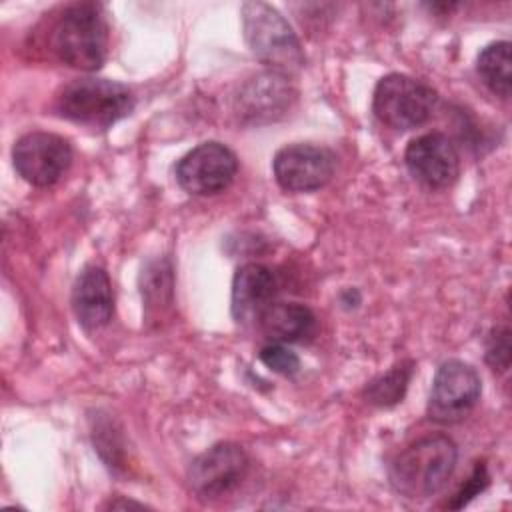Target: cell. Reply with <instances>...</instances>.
I'll list each match as a JSON object with an SVG mask.
<instances>
[{
    "instance_id": "6da1fadb",
    "label": "cell",
    "mask_w": 512,
    "mask_h": 512,
    "mask_svg": "<svg viewBox=\"0 0 512 512\" xmlns=\"http://www.w3.org/2000/svg\"><path fill=\"white\" fill-rule=\"evenodd\" d=\"M458 460L454 440L432 434L402 450L390 464V484L406 498H428L440 492L452 476Z\"/></svg>"
},
{
    "instance_id": "7a4b0ae2",
    "label": "cell",
    "mask_w": 512,
    "mask_h": 512,
    "mask_svg": "<svg viewBox=\"0 0 512 512\" xmlns=\"http://www.w3.org/2000/svg\"><path fill=\"white\" fill-rule=\"evenodd\" d=\"M54 54L78 70H98L108 50V24L100 6L80 2L68 6L54 24L50 38Z\"/></svg>"
},
{
    "instance_id": "3957f363",
    "label": "cell",
    "mask_w": 512,
    "mask_h": 512,
    "mask_svg": "<svg viewBox=\"0 0 512 512\" xmlns=\"http://www.w3.org/2000/svg\"><path fill=\"white\" fill-rule=\"evenodd\" d=\"M244 38L252 54L282 76L302 68L304 52L286 18L266 2L242 4Z\"/></svg>"
},
{
    "instance_id": "277c9868",
    "label": "cell",
    "mask_w": 512,
    "mask_h": 512,
    "mask_svg": "<svg viewBox=\"0 0 512 512\" xmlns=\"http://www.w3.org/2000/svg\"><path fill=\"white\" fill-rule=\"evenodd\" d=\"M132 90L108 78H78L62 88L56 100L58 112L90 128H108L134 110Z\"/></svg>"
},
{
    "instance_id": "5b68a950",
    "label": "cell",
    "mask_w": 512,
    "mask_h": 512,
    "mask_svg": "<svg viewBox=\"0 0 512 512\" xmlns=\"http://www.w3.org/2000/svg\"><path fill=\"white\" fill-rule=\"evenodd\" d=\"M436 98V92L426 82L394 72L378 80L372 110L382 124L394 130H410L432 116Z\"/></svg>"
},
{
    "instance_id": "8992f818",
    "label": "cell",
    "mask_w": 512,
    "mask_h": 512,
    "mask_svg": "<svg viewBox=\"0 0 512 512\" xmlns=\"http://www.w3.org/2000/svg\"><path fill=\"white\" fill-rule=\"evenodd\" d=\"M250 456L232 442H222L202 452L188 470V484L202 500H220L230 496L246 480Z\"/></svg>"
},
{
    "instance_id": "52a82bcc",
    "label": "cell",
    "mask_w": 512,
    "mask_h": 512,
    "mask_svg": "<svg viewBox=\"0 0 512 512\" xmlns=\"http://www.w3.org/2000/svg\"><path fill=\"white\" fill-rule=\"evenodd\" d=\"M482 382L478 372L462 360H446L436 370L428 416L440 424H454L466 418L480 400Z\"/></svg>"
},
{
    "instance_id": "ba28073f",
    "label": "cell",
    "mask_w": 512,
    "mask_h": 512,
    "mask_svg": "<svg viewBox=\"0 0 512 512\" xmlns=\"http://www.w3.org/2000/svg\"><path fill=\"white\" fill-rule=\"evenodd\" d=\"M16 172L32 186L56 184L72 162L70 142L52 132H28L12 148Z\"/></svg>"
},
{
    "instance_id": "9c48e42d",
    "label": "cell",
    "mask_w": 512,
    "mask_h": 512,
    "mask_svg": "<svg viewBox=\"0 0 512 512\" xmlns=\"http://www.w3.org/2000/svg\"><path fill=\"white\" fill-rule=\"evenodd\" d=\"M238 172L236 154L220 142H202L176 164L178 184L194 196H212L226 190Z\"/></svg>"
},
{
    "instance_id": "30bf717a",
    "label": "cell",
    "mask_w": 512,
    "mask_h": 512,
    "mask_svg": "<svg viewBox=\"0 0 512 512\" xmlns=\"http://www.w3.org/2000/svg\"><path fill=\"white\" fill-rule=\"evenodd\" d=\"M274 178L288 192H312L326 186L336 172V154L326 146L290 144L272 160Z\"/></svg>"
},
{
    "instance_id": "8fae6325",
    "label": "cell",
    "mask_w": 512,
    "mask_h": 512,
    "mask_svg": "<svg viewBox=\"0 0 512 512\" xmlns=\"http://www.w3.org/2000/svg\"><path fill=\"white\" fill-rule=\"evenodd\" d=\"M404 162L408 172L428 188H446L460 172L458 150L442 132L414 138L404 152Z\"/></svg>"
},
{
    "instance_id": "7c38bea8",
    "label": "cell",
    "mask_w": 512,
    "mask_h": 512,
    "mask_svg": "<svg viewBox=\"0 0 512 512\" xmlns=\"http://www.w3.org/2000/svg\"><path fill=\"white\" fill-rule=\"evenodd\" d=\"M278 280L268 266L248 262L240 266L232 280V316L236 322H260L274 304Z\"/></svg>"
},
{
    "instance_id": "4fadbf2b",
    "label": "cell",
    "mask_w": 512,
    "mask_h": 512,
    "mask_svg": "<svg viewBox=\"0 0 512 512\" xmlns=\"http://www.w3.org/2000/svg\"><path fill=\"white\" fill-rule=\"evenodd\" d=\"M72 310L84 330L106 326L114 314L112 282L104 268L86 266L72 288Z\"/></svg>"
},
{
    "instance_id": "5bb4252c",
    "label": "cell",
    "mask_w": 512,
    "mask_h": 512,
    "mask_svg": "<svg viewBox=\"0 0 512 512\" xmlns=\"http://www.w3.org/2000/svg\"><path fill=\"white\" fill-rule=\"evenodd\" d=\"M258 324L270 342L288 344L308 338L316 328V316L304 304L274 302L262 314Z\"/></svg>"
},
{
    "instance_id": "9a60e30c",
    "label": "cell",
    "mask_w": 512,
    "mask_h": 512,
    "mask_svg": "<svg viewBox=\"0 0 512 512\" xmlns=\"http://www.w3.org/2000/svg\"><path fill=\"white\" fill-rule=\"evenodd\" d=\"M290 96L292 88L288 78L278 72H268L254 78V82L246 86V90L240 94V102L246 104L244 114L254 118L268 114L274 118L276 114H282V110L290 104Z\"/></svg>"
},
{
    "instance_id": "2e32d148",
    "label": "cell",
    "mask_w": 512,
    "mask_h": 512,
    "mask_svg": "<svg viewBox=\"0 0 512 512\" xmlns=\"http://www.w3.org/2000/svg\"><path fill=\"white\" fill-rule=\"evenodd\" d=\"M476 70L482 82L500 98H508L512 92V58L510 42L500 40L488 44L476 60Z\"/></svg>"
},
{
    "instance_id": "e0dca14e",
    "label": "cell",
    "mask_w": 512,
    "mask_h": 512,
    "mask_svg": "<svg viewBox=\"0 0 512 512\" xmlns=\"http://www.w3.org/2000/svg\"><path fill=\"white\" fill-rule=\"evenodd\" d=\"M410 376H412V362L396 364L386 374L374 378L364 388V396L374 406H382V408L394 406V404H398L404 398L408 382H410Z\"/></svg>"
},
{
    "instance_id": "ac0fdd59",
    "label": "cell",
    "mask_w": 512,
    "mask_h": 512,
    "mask_svg": "<svg viewBox=\"0 0 512 512\" xmlns=\"http://www.w3.org/2000/svg\"><path fill=\"white\" fill-rule=\"evenodd\" d=\"M262 364H266L270 370L282 374V376H294L300 370V358L296 352L286 348L284 344L270 342L260 348L258 352Z\"/></svg>"
},
{
    "instance_id": "d6986e66",
    "label": "cell",
    "mask_w": 512,
    "mask_h": 512,
    "mask_svg": "<svg viewBox=\"0 0 512 512\" xmlns=\"http://www.w3.org/2000/svg\"><path fill=\"white\" fill-rule=\"evenodd\" d=\"M486 360L496 370H506L510 364V332L508 328L494 330L488 346H486Z\"/></svg>"
},
{
    "instance_id": "ffe728a7",
    "label": "cell",
    "mask_w": 512,
    "mask_h": 512,
    "mask_svg": "<svg viewBox=\"0 0 512 512\" xmlns=\"http://www.w3.org/2000/svg\"><path fill=\"white\" fill-rule=\"evenodd\" d=\"M488 486V472L484 464H476L472 476L466 480V484L462 486V490L454 496V502H450V508H462L466 506L478 492H482Z\"/></svg>"
}]
</instances>
